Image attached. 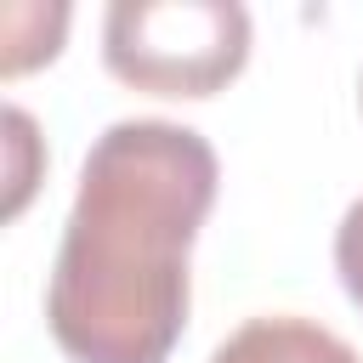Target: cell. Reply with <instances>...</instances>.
<instances>
[{
  "instance_id": "cell-1",
  "label": "cell",
  "mask_w": 363,
  "mask_h": 363,
  "mask_svg": "<svg viewBox=\"0 0 363 363\" xmlns=\"http://www.w3.org/2000/svg\"><path fill=\"white\" fill-rule=\"evenodd\" d=\"M216 182V147L193 125L119 119L91 142L45 284L51 340L74 363H170Z\"/></svg>"
},
{
  "instance_id": "cell-2",
  "label": "cell",
  "mask_w": 363,
  "mask_h": 363,
  "mask_svg": "<svg viewBox=\"0 0 363 363\" xmlns=\"http://www.w3.org/2000/svg\"><path fill=\"white\" fill-rule=\"evenodd\" d=\"M102 62L130 91L216 96L250 62V11L238 0H113Z\"/></svg>"
},
{
  "instance_id": "cell-3",
  "label": "cell",
  "mask_w": 363,
  "mask_h": 363,
  "mask_svg": "<svg viewBox=\"0 0 363 363\" xmlns=\"http://www.w3.org/2000/svg\"><path fill=\"white\" fill-rule=\"evenodd\" d=\"M210 363H363L335 329L312 323V318H250L238 323Z\"/></svg>"
},
{
  "instance_id": "cell-4",
  "label": "cell",
  "mask_w": 363,
  "mask_h": 363,
  "mask_svg": "<svg viewBox=\"0 0 363 363\" xmlns=\"http://www.w3.org/2000/svg\"><path fill=\"white\" fill-rule=\"evenodd\" d=\"M335 272H340V289L352 295V306H363V199L335 227Z\"/></svg>"
}]
</instances>
